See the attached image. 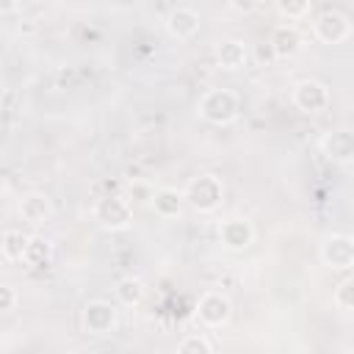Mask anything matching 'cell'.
Wrapping results in <instances>:
<instances>
[{"label": "cell", "mask_w": 354, "mask_h": 354, "mask_svg": "<svg viewBox=\"0 0 354 354\" xmlns=\"http://www.w3.org/2000/svg\"><path fill=\"white\" fill-rule=\"evenodd\" d=\"M22 263L28 268H47L53 263V243L44 235H28L25 252H22Z\"/></svg>", "instance_id": "16"}, {"label": "cell", "mask_w": 354, "mask_h": 354, "mask_svg": "<svg viewBox=\"0 0 354 354\" xmlns=\"http://www.w3.org/2000/svg\"><path fill=\"white\" fill-rule=\"evenodd\" d=\"M25 243H28V235L25 232H19V230H3V249H0V254L6 260H22Z\"/></svg>", "instance_id": "18"}, {"label": "cell", "mask_w": 354, "mask_h": 354, "mask_svg": "<svg viewBox=\"0 0 354 354\" xmlns=\"http://www.w3.org/2000/svg\"><path fill=\"white\" fill-rule=\"evenodd\" d=\"M33 3H44V0H33Z\"/></svg>", "instance_id": "28"}, {"label": "cell", "mask_w": 354, "mask_h": 354, "mask_svg": "<svg viewBox=\"0 0 354 354\" xmlns=\"http://www.w3.org/2000/svg\"><path fill=\"white\" fill-rule=\"evenodd\" d=\"M19 213H22V218H25L28 224L41 227V224L50 221V216H53V202H50L47 194L30 191V194H25V196L19 199Z\"/></svg>", "instance_id": "13"}, {"label": "cell", "mask_w": 354, "mask_h": 354, "mask_svg": "<svg viewBox=\"0 0 354 354\" xmlns=\"http://www.w3.org/2000/svg\"><path fill=\"white\" fill-rule=\"evenodd\" d=\"M177 351L180 354H210L213 351V343L205 335H185L177 343Z\"/></svg>", "instance_id": "21"}, {"label": "cell", "mask_w": 354, "mask_h": 354, "mask_svg": "<svg viewBox=\"0 0 354 354\" xmlns=\"http://www.w3.org/2000/svg\"><path fill=\"white\" fill-rule=\"evenodd\" d=\"M17 307V290L6 282H0V313H11Z\"/></svg>", "instance_id": "23"}, {"label": "cell", "mask_w": 354, "mask_h": 354, "mask_svg": "<svg viewBox=\"0 0 354 354\" xmlns=\"http://www.w3.org/2000/svg\"><path fill=\"white\" fill-rule=\"evenodd\" d=\"M274 6L279 11V17H285V19L293 22V19H301V17L310 14L313 0H274Z\"/></svg>", "instance_id": "20"}, {"label": "cell", "mask_w": 354, "mask_h": 354, "mask_svg": "<svg viewBox=\"0 0 354 354\" xmlns=\"http://www.w3.org/2000/svg\"><path fill=\"white\" fill-rule=\"evenodd\" d=\"M318 257L324 266H329L332 271H351L354 266V238L346 235V232H332L324 238L321 249H318Z\"/></svg>", "instance_id": "6"}, {"label": "cell", "mask_w": 354, "mask_h": 354, "mask_svg": "<svg viewBox=\"0 0 354 354\" xmlns=\"http://www.w3.org/2000/svg\"><path fill=\"white\" fill-rule=\"evenodd\" d=\"M0 249H3V230H0Z\"/></svg>", "instance_id": "27"}, {"label": "cell", "mask_w": 354, "mask_h": 354, "mask_svg": "<svg viewBox=\"0 0 354 354\" xmlns=\"http://www.w3.org/2000/svg\"><path fill=\"white\" fill-rule=\"evenodd\" d=\"M332 304L340 310V313H351L354 310V279L346 277L337 282V288L332 290Z\"/></svg>", "instance_id": "19"}, {"label": "cell", "mask_w": 354, "mask_h": 354, "mask_svg": "<svg viewBox=\"0 0 354 354\" xmlns=\"http://www.w3.org/2000/svg\"><path fill=\"white\" fill-rule=\"evenodd\" d=\"M19 0H0V14H14Z\"/></svg>", "instance_id": "25"}, {"label": "cell", "mask_w": 354, "mask_h": 354, "mask_svg": "<svg viewBox=\"0 0 354 354\" xmlns=\"http://www.w3.org/2000/svg\"><path fill=\"white\" fill-rule=\"evenodd\" d=\"M196 318L207 329H221L232 318V301L224 293H218V290H207L196 301Z\"/></svg>", "instance_id": "7"}, {"label": "cell", "mask_w": 354, "mask_h": 354, "mask_svg": "<svg viewBox=\"0 0 354 354\" xmlns=\"http://www.w3.org/2000/svg\"><path fill=\"white\" fill-rule=\"evenodd\" d=\"M301 44H304V41H301V33H299V28L290 25V22L277 25L274 33H271V39H268L271 55L279 58V61H288V58L299 55V53H301Z\"/></svg>", "instance_id": "12"}, {"label": "cell", "mask_w": 354, "mask_h": 354, "mask_svg": "<svg viewBox=\"0 0 354 354\" xmlns=\"http://www.w3.org/2000/svg\"><path fill=\"white\" fill-rule=\"evenodd\" d=\"M152 194H155V188L149 185V183H144V180H138V183H130V194H127V202L136 207V205H149L152 202Z\"/></svg>", "instance_id": "22"}, {"label": "cell", "mask_w": 354, "mask_h": 354, "mask_svg": "<svg viewBox=\"0 0 354 354\" xmlns=\"http://www.w3.org/2000/svg\"><path fill=\"white\" fill-rule=\"evenodd\" d=\"M218 241L230 252H243L254 243V227L243 216H230L218 224Z\"/></svg>", "instance_id": "9"}, {"label": "cell", "mask_w": 354, "mask_h": 354, "mask_svg": "<svg viewBox=\"0 0 354 354\" xmlns=\"http://www.w3.org/2000/svg\"><path fill=\"white\" fill-rule=\"evenodd\" d=\"M0 194H6V183H3V177H0Z\"/></svg>", "instance_id": "26"}, {"label": "cell", "mask_w": 354, "mask_h": 354, "mask_svg": "<svg viewBox=\"0 0 354 354\" xmlns=\"http://www.w3.org/2000/svg\"><path fill=\"white\" fill-rule=\"evenodd\" d=\"M196 111L205 122L216 124V127H224V124H232L241 113V97L232 91V88H210L199 97L196 102Z\"/></svg>", "instance_id": "2"}, {"label": "cell", "mask_w": 354, "mask_h": 354, "mask_svg": "<svg viewBox=\"0 0 354 354\" xmlns=\"http://www.w3.org/2000/svg\"><path fill=\"white\" fill-rule=\"evenodd\" d=\"M290 100H293V105H296L301 113H307V116L324 113V111L329 108V102H332L329 86L321 83V80H313V77L299 80V83L293 86V91H290Z\"/></svg>", "instance_id": "5"}, {"label": "cell", "mask_w": 354, "mask_h": 354, "mask_svg": "<svg viewBox=\"0 0 354 354\" xmlns=\"http://www.w3.org/2000/svg\"><path fill=\"white\" fill-rule=\"evenodd\" d=\"M80 326H83V332H88L94 337H105V335L116 332L119 310L105 299H91V301H86V307L80 313Z\"/></svg>", "instance_id": "4"}, {"label": "cell", "mask_w": 354, "mask_h": 354, "mask_svg": "<svg viewBox=\"0 0 354 354\" xmlns=\"http://www.w3.org/2000/svg\"><path fill=\"white\" fill-rule=\"evenodd\" d=\"M321 152H324L332 163L348 166V163L354 160V133H351L348 127L329 130V133L321 138Z\"/></svg>", "instance_id": "10"}, {"label": "cell", "mask_w": 354, "mask_h": 354, "mask_svg": "<svg viewBox=\"0 0 354 354\" xmlns=\"http://www.w3.org/2000/svg\"><path fill=\"white\" fill-rule=\"evenodd\" d=\"M116 299L122 307H138L144 299H147V285L138 279V277H122L113 288Z\"/></svg>", "instance_id": "17"}, {"label": "cell", "mask_w": 354, "mask_h": 354, "mask_svg": "<svg viewBox=\"0 0 354 354\" xmlns=\"http://www.w3.org/2000/svg\"><path fill=\"white\" fill-rule=\"evenodd\" d=\"M313 33L321 44H343L351 36V22L343 11H321L313 19Z\"/></svg>", "instance_id": "8"}, {"label": "cell", "mask_w": 354, "mask_h": 354, "mask_svg": "<svg viewBox=\"0 0 354 354\" xmlns=\"http://www.w3.org/2000/svg\"><path fill=\"white\" fill-rule=\"evenodd\" d=\"M183 199H185V207L196 213H216L224 202V183L218 174H210V171L191 177L183 188Z\"/></svg>", "instance_id": "1"}, {"label": "cell", "mask_w": 354, "mask_h": 354, "mask_svg": "<svg viewBox=\"0 0 354 354\" xmlns=\"http://www.w3.org/2000/svg\"><path fill=\"white\" fill-rule=\"evenodd\" d=\"M152 210L160 216V218H177L183 216V207H185V199H183V191L177 188H158L152 194Z\"/></svg>", "instance_id": "15"}, {"label": "cell", "mask_w": 354, "mask_h": 354, "mask_svg": "<svg viewBox=\"0 0 354 354\" xmlns=\"http://www.w3.org/2000/svg\"><path fill=\"white\" fill-rule=\"evenodd\" d=\"M230 6H232V11H238V14H252V11L260 6V0H230Z\"/></svg>", "instance_id": "24"}, {"label": "cell", "mask_w": 354, "mask_h": 354, "mask_svg": "<svg viewBox=\"0 0 354 354\" xmlns=\"http://www.w3.org/2000/svg\"><path fill=\"white\" fill-rule=\"evenodd\" d=\"M199 25H202L199 14H196L194 8H188V6H174V8L166 14V30H169V36L177 39V41L194 39V36L199 33Z\"/></svg>", "instance_id": "11"}, {"label": "cell", "mask_w": 354, "mask_h": 354, "mask_svg": "<svg viewBox=\"0 0 354 354\" xmlns=\"http://www.w3.org/2000/svg\"><path fill=\"white\" fill-rule=\"evenodd\" d=\"M249 61V50L241 39H224L218 47H216V64L224 69V72H238L243 69Z\"/></svg>", "instance_id": "14"}, {"label": "cell", "mask_w": 354, "mask_h": 354, "mask_svg": "<svg viewBox=\"0 0 354 354\" xmlns=\"http://www.w3.org/2000/svg\"><path fill=\"white\" fill-rule=\"evenodd\" d=\"M94 221L108 230V232H122L133 224V205L127 202V196H119V194H108L102 199L94 202V210H91Z\"/></svg>", "instance_id": "3"}]
</instances>
